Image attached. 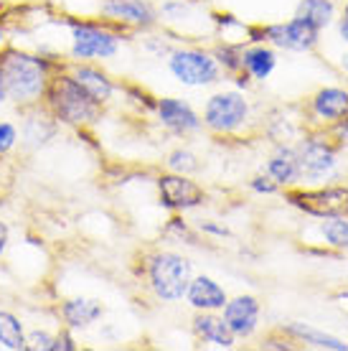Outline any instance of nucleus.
<instances>
[{"label": "nucleus", "instance_id": "nucleus-27", "mask_svg": "<svg viewBox=\"0 0 348 351\" xmlns=\"http://www.w3.org/2000/svg\"><path fill=\"white\" fill-rule=\"evenodd\" d=\"M18 143V128L8 120H0V156H5L16 148Z\"/></svg>", "mask_w": 348, "mask_h": 351}, {"label": "nucleus", "instance_id": "nucleus-19", "mask_svg": "<svg viewBox=\"0 0 348 351\" xmlns=\"http://www.w3.org/2000/svg\"><path fill=\"white\" fill-rule=\"evenodd\" d=\"M277 69V51L270 44H254L242 51V71L254 82H264Z\"/></svg>", "mask_w": 348, "mask_h": 351}, {"label": "nucleus", "instance_id": "nucleus-13", "mask_svg": "<svg viewBox=\"0 0 348 351\" xmlns=\"http://www.w3.org/2000/svg\"><path fill=\"white\" fill-rule=\"evenodd\" d=\"M99 13L122 26L153 28L158 23V13L148 0H102Z\"/></svg>", "mask_w": 348, "mask_h": 351}, {"label": "nucleus", "instance_id": "nucleus-26", "mask_svg": "<svg viewBox=\"0 0 348 351\" xmlns=\"http://www.w3.org/2000/svg\"><path fill=\"white\" fill-rule=\"evenodd\" d=\"M168 168H171L173 173L191 176V173H196V171H199V158L193 156L191 150L178 148V150H173V153L168 156Z\"/></svg>", "mask_w": 348, "mask_h": 351}, {"label": "nucleus", "instance_id": "nucleus-3", "mask_svg": "<svg viewBox=\"0 0 348 351\" xmlns=\"http://www.w3.org/2000/svg\"><path fill=\"white\" fill-rule=\"evenodd\" d=\"M191 278H193L191 260L178 255V252L166 250V252H156L148 260L150 290L163 303H175V300L186 298V290H188Z\"/></svg>", "mask_w": 348, "mask_h": 351}, {"label": "nucleus", "instance_id": "nucleus-21", "mask_svg": "<svg viewBox=\"0 0 348 351\" xmlns=\"http://www.w3.org/2000/svg\"><path fill=\"white\" fill-rule=\"evenodd\" d=\"M71 77H74L82 87L87 89L89 95L95 97L99 105H105V102H110V99L114 97V82L110 80L102 69H97V66H89V64H77Z\"/></svg>", "mask_w": 348, "mask_h": 351}, {"label": "nucleus", "instance_id": "nucleus-23", "mask_svg": "<svg viewBox=\"0 0 348 351\" xmlns=\"http://www.w3.org/2000/svg\"><path fill=\"white\" fill-rule=\"evenodd\" d=\"M0 349L5 351H26L28 339L21 318L10 311H0Z\"/></svg>", "mask_w": 348, "mask_h": 351}, {"label": "nucleus", "instance_id": "nucleus-25", "mask_svg": "<svg viewBox=\"0 0 348 351\" xmlns=\"http://www.w3.org/2000/svg\"><path fill=\"white\" fill-rule=\"evenodd\" d=\"M242 51L244 46L239 44H219L216 49H214V59L219 62V66L224 71H229V74H242Z\"/></svg>", "mask_w": 348, "mask_h": 351}, {"label": "nucleus", "instance_id": "nucleus-6", "mask_svg": "<svg viewBox=\"0 0 348 351\" xmlns=\"http://www.w3.org/2000/svg\"><path fill=\"white\" fill-rule=\"evenodd\" d=\"M249 112H252L249 99L236 89H227V92H216L206 99L201 120L211 132L229 135V132L242 130L249 120Z\"/></svg>", "mask_w": 348, "mask_h": 351}, {"label": "nucleus", "instance_id": "nucleus-35", "mask_svg": "<svg viewBox=\"0 0 348 351\" xmlns=\"http://www.w3.org/2000/svg\"><path fill=\"white\" fill-rule=\"evenodd\" d=\"M8 242H10V232H8V227H5V221H0V255L5 252Z\"/></svg>", "mask_w": 348, "mask_h": 351}, {"label": "nucleus", "instance_id": "nucleus-32", "mask_svg": "<svg viewBox=\"0 0 348 351\" xmlns=\"http://www.w3.org/2000/svg\"><path fill=\"white\" fill-rule=\"evenodd\" d=\"M201 232L203 234H211V237H232V232H229L227 227H219V224H214V221H201Z\"/></svg>", "mask_w": 348, "mask_h": 351}, {"label": "nucleus", "instance_id": "nucleus-9", "mask_svg": "<svg viewBox=\"0 0 348 351\" xmlns=\"http://www.w3.org/2000/svg\"><path fill=\"white\" fill-rule=\"evenodd\" d=\"M120 51V36L107 28L92 23H74L71 26V56L79 62L92 59H112Z\"/></svg>", "mask_w": 348, "mask_h": 351}, {"label": "nucleus", "instance_id": "nucleus-18", "mask_svg": "<svg viewBox=\"0 0 348 351\" xmlns=\"http://www.w3.org/2000/svg\"><path fill=\"white\" fill-rule=\"evenodd\" d=\"M102 313H105V306L97 298L79 295V298H69L61 303V318L69 331H84L89 326H95L102 318Z\"/></svg>", "mask_w": 348, "mask_h": 351}, {"label": "nucleus", "instance_id": "nucleus-4", "mask_svg": "<svg viewBox=\"0 0 348 351\" xmlns=\"http://www.w3.org/2000/svg\"><path fill=\"white\" fill-rule=\"evenodd\" d=\"M295 153L305 184H325L338 168V143L325 135H305L297 141Z\"/></svg>", "mask_w": 348, "mask_h": 351}, {"label": "nucleus", "instance_id": "nucleus-36", "mask_svg": "<svg viewBox=\"0 0 348 351\" xmlns=\"http://www.w3.org/2000/svg\"><path fill=\"white\" fill-rule=\"evenodd\" d=\"M8 102V89H5V77H3V69H0V105Z\"/></svg>", "mask_w": 348, "mask_h": 351}, {"label": "nucleus", "instance_id": "nucleus-29", "mask_svg": "<svg viewBox=\"0 0 348 351\" xmlns=\"http://www.w3.org/2000/svg\"><path fill=\"white\" fill-rule=\"evenodd\" d=\"M249 189H252L254 193H264V196H272V193H277L279 191V186L272 181L267 173H260V176H254L252 181H249Z\"/></svg>", "mask_w": 348, "mask_h": 351}, {"label": "nucleus", "instance_id": "nucleus-8", "mask_svg": "<svg viewBox=\"0 0 348 351\" xmlns=\"http://www.w3.org/2000/svg\"><path fill=\"white\" fill-rule=\"evenodd\" d=\"M254 41H267L275 49H285V51L293 53H308L321 44V31L310 26L305 18L293 16L290 21L260 28Z\"/></svg>", "mask_w": 348, "mask_h": 351}, {"label": "nucleus", "instance_id": "nucleus-24", "mask_svg": "<svg viewBox=\"0 0 348 351\" xmlns=\"http://www.w3.org/2000/svg\"><path fill=\"white\" fill-rule=\"evenodd\" d=\"M321 237L331 250L346 252L348 250V217H331V219H323Z\"/></svg>", "mask_w": 348, "mask_h": 351}, {"label": "nucleus", "instance_id": "nucleus-1", "mask_svg": "<svg viewBox=\"0 0 348 351\" xmlns=\"http://www.w3.org/2000/svg\"><path fill=\"white\" fill-rule=\"evenodd\" d=\"M0 69L5 77L8 99H13L16 105H34L49 87V66L34 53L10 49L0 56Z\"/></svg>", "mask_w": 348, "mask_h": 351}, {"label": "nucleus", "instance_id": "nucleus-37", "mask_svg": "<svg viewBox=\"0 0 348 351\" xmlns=\"http://www.w3.org/2000/svg\"><path fill=\"white\" fill-rule=\"evenodd\" d=\"M5 44V26H3V21H0V46Z\"/></svg>", "mask_w": 348, "mask_h": 351}, {"label": "nucleus", "instance_id": "nucleus-33", "mask_svg": "<svg viewBox=\"0 0 348 351\" xmlns=\"http://www.w3.org/2000/svg\"><path fill=\"white\" fill-rule=\"evenodd\" d=\"M336 23H338V36H340V41H343V44H348V0H346V5L340 8L338 18H336Z\"/></svg>", "mask_w": 348, "mask_h": 351}, {"label": "nucleus", "instance_id": "nucleus-14", "mask_svg": "<svg viewBox=\"0 0 348 351\" xmlns=\"http://www.w3.org/2000/svg\"><path fill=\"white\" fill-rule=\"evenodd\" d=\"M227 300L229 295L224 285H219L209 275H193L191 282H188V290H186V303L193 311H211V313H216V311L224 308Z\"/></svg>", "mask_w": 348, "mask_h": 351}, {"label": "nucleus", "instance_id": "nucleus-7", "mask_svg": "<svg viewBox=\"0 0 348 351\" xmlns=\"http://www.w3.org/2000/svg\"><path fill=\"white\" fill-rule=\"evenodd\" d=\"M168 69L183 87H211L221 80V66L214 53L201 49H175L168 56Z\"/></svg>", "mask_w": 348, "mask_h": 351}, {"label": "nucleus", "instance_id": "nucleus-16", "mask_svg": "<svg viewBox=\"0 0 348 351\" xmlns=\"http://www.w3.org/2000/svg\"><path fill=\"white\" fill-rule=\"evenodd\" d=\"M193 334L196 339L209 346H216V349H234L236 346V336L229 331L227 321L211 311H199L191 321Z\"/></svg>", "mask_w": 348, "mask_h": 351}, {"label": "nucleus", "instance_id": "nucleus-12", "mask_svg": "<svg viewBox=\"0 0 348 351\" xmlns=\"http://www.w3.org/2000/svg\"><path fill=\"white\" fill-rule=\"evenodd\" d=\"M156 112L160 125L166 130L175 132V135H191V132H199L203 128L201 114L186 99H178V97H163V99H158Z\"/></svg>", "mask_w": 348, "mask_h": 351}, {"label": "nucleus", "instance_id": "nucleus-2", "mask_svg": "<svg viewBox=\"0 0 348 351\" xmlns=\"http://www.w3.org/2000/svg\"><path fill=\"white\" fill-rule=\"evenodd\" d=\"M44 97L49 102L53 120H59L64 125L82 128V125H92L99 117L102 105L74 77H56L53 82H49Z\"/></svg>", "mask_w": 348, "mask_h": 351}, {"label": "nucleus", "instance_id": "nucleus-11", "mask_svg": "<svg viewBox=\"0 0 348 351\" xmlns=\"http://www.w3.org/2000/svg\"><path fill=\"white\" fill-rule=\"evenodd\" d=\"M260 316H262V306L254 295H236V298H229L221 308V318L227 321L229 331L236 336V339H249V336L257 334L260 328Z\"/></svg>", "mask_w": 348, "mask_h": 351}, {"label": "nucleus", "instance_id": "nucleus-28", "mask_svg": "<svg viewBox=\"0 0 348 351\" xmlns=\"http://www.w3.org/2000/svg\"><path fill=\"white\" fill-rule=\"evenodd\" d=\"M53 336H56V334H49V331H31V334L26 336V339H28V349H34V351H51Z\"/></svg>", "mask_w": 348, "mask_h": 351}, {"label": "nucleus", "instance_id": "nucleus-17", "mask_svg": "<svg viewBox=\"0 0 348 351\" xmlns=\"http://www.w3.org/2000/svg\"><path fill=\"white\" fill-rule=\"evenodd\" d=\"M264 173L270 176L279 189H295V186H300L303 178H300V163H297L295 148L293 145H277V150L264 163Z\"/></svg>", "mask_w": 348, "mask_h": 351}, {"label": "nucleus", "instance_id": "nucleus-10", "mask_svg": "<svg viewBox=\"0 0 348 351\" xmlns=\"http://www.w3.org/2000/svg\"><path fill=\"white\" fill-rule=\"evenodd\" d=\"M158 196L160 204L171 211H191L203 204L206 193L191 176L186 173H163L158 178Z\"/></svg>", "mask_w": 348, "mask_h": 351}, {"label": "nucleus", "instance_id": "nucleus-34", "mask_svg": "<svg viewBox=\"0 0 348 351\" xmlns=\"http://www.w3.org/2000/svg\"><path fill=\"white\" fill-rule=\"evenodd\" d=\"M262 346H264V349H277V351H293V343L288 341V336H285L282 341H277V339H267Z\"/></svg>", "mask_w": 348, "mask_h": 351}, {"label": "nucleus", "instance_id": "nucleus-22", "mask_svg": "<svg viewBox=\"0 0 348 351\" xmlns=\"http://www.w3.org/2000/svg\"><path fill=\"white\" fill-rule=\"evenodd\" d=\"M295 16L305 18L310 26L323 31V28H328L336 23V18H338V5H336L333 0H300V3H297Z\"/></svg>", "mask_w": 348, "mask_h": 351}, {"label": "nucleus", "instance_id": "nucleus-31", "mask_svg": "<svg viewBox=\"0 0 348 351\" xmlns=\"http://www.w3.org/2000/svg\"><path fill=\"white\" fill-rule=\"evenodd\" d=\"M51 351H77V341L71 339L69 331H61V334L53 336V346Z\"/></svg>", "mask_w": 348, "mask_h": 351}, {"label": "nucleus", "instance_id": "nucleus-5", "mask_svg": "<svg viewBox=\"0 0 348 351\" xmlns=\"http://www.w3.org/2000/svg\"><path fill=\"white\" fill-rule=\"evenodd\" d=\"M288 202L315 219L348 217V186L321 184L315 189H290Z\"/></svg>", "mask_w": 348, "mask_h": 351}, {"label": "nucleus", "instance_id": "nucleus-20", "mask_svg": "<svg viewBox=\"0 0 348 351\" xmlns=\"http://www.w3.org/2000/svg\"><path fill=\"white\" fill-rule=\"evenodd\" d=\"M282 334L293 339V341H300L310 349H325V351H348V343L343 339L333 334H325V331H318L313 326L300 324V321H290V324H282Z\"/></svg>", "mask_w": 348, "mask_h": 351}, {"label": "nucleus", "instance_id": "nucleus-15", "mask_svg": "<svg viewBox=\"0 0 348 351\" xmlns=\"http://www.w3.org/2000/svg\"><path fill=\"white\" fill-rule=\"evenodd\" d=\"M310 112L315 120L331 128L348 117V89L346 87H321L310 99Z\"/></svg>", "mask_w": 348, "mask_h": 351}, {"label": "nucleus", "instance_id": "nucleus-30", "mask_svg": "<svg viewBox=\"0 0 348 351\" xmlns=\"http://www.w3.org/2000/svg\"><path fill=\"white\" fill-rule=\"evenodd\" d=\"M331 135L336 138L338 148H348V117H343V120L331 125Z\"/></svg>", "mask_w": 348, "mask_h": 351}]
</instances>
